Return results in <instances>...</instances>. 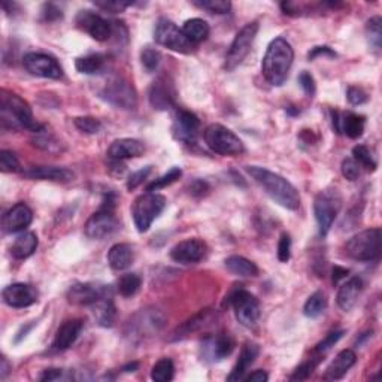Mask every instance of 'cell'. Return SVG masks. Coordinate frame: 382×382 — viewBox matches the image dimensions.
I'll list each match as a JSON object with an SVG mask.
<instances>
[{"mask_svg":"<svg viewBox=\"0 0 382 382\" xmlns=\"http://www.w3.org/2000/svg\"><path fill=\"white\" fill-rule=\"evenodd\" d=\"M245 170L257 184L263 188L265 193L275 203L289 211H297L300 207V194L289 179L278 173L260 166H247Z\"/></svg>","mask_w":382,"mask_h":382,"instance_id":"6da1fadb","label":"cell"},{"mask_svg":"<svg viewBox=\"0 0 382 382\" xmlns=\"http://www.w3.org/2000/svg\"><path fill=\"white\" fill-rule=\"evenodd\" d=\"M0 121L3 128L10 130L25 128L33 133H41L45 128V126L34 120L29 103L6 89L0 90Z\"/></svg>","mask_w":382,"mask_h":382,"instance_id":"7a4b0ae2","label":"cell"},{"mask_svg":"<svg viewBox=\"0 0 382 382\" xmlns=\"http://www.w3.org/2000/svg\"><path fill=\"white\" fill-rule=\"evenodd\" d=\"M294 62V51L284 38H275L266 49L262 62V74L265 80L273 85L281 87L289 78Z\"/></svg>","mask_w":382,"mask_h":382,"instance_id":"3957f363","label":"cell"},{"mask_svg":"<svg viewBox=\"0 0 382 382\" xmlns=\"http://www.w3.org/2000/svg\"><path fill=\"white\" fill-rule=\"evenodd\" d=\"M164 315L155 308H145L127 321L124 335L132 344H141L148 337L157 335L164 326Z\"/></svg>","mask_w":382,"mask_h":382,"instance_id":"277c9868","label":"cell"},{"mask_svg":"<svg viewBox=\"0 0 382 382\" xmlns=\"http://www.w3.org/2000/svg\"><path fill=\"white\" fill-rule=\"evenodd\" d=\"M120 227V221L115 215V199L108 196L98 212H94L84 225L87 238L102 240L114 234Z\"/></svg>","mask_w":382,"mask_h":382,"instance_id":"5b68a950","label":"cell"},{"mask_svg":"<svg viewBox=\"0 0 382 382\" xmlns=\"http://www.w3.org/2000/svg\"><path fill=\"white\" fill-rule=\"evenodd\" d=\"M166 197L159 193H145L139 196L132 207L133 221L139 233L148 232L151 224L159 218L160 214L166 207Z\"/></svg>","mask_w":382,"mask_h":382,"instance_id":"8992f818","label":"cell"},{"mask_svg":"<svg viewBox=\"0 0 382 382\" xmlns=\"http://www.w3.org/2000/svg\"><path fill=\"white\" fill-rule=\"evenodd\" d=\"M99 98L118 109L133 111L137 106V93L133 84L123 76H112L99 91Z\"/></svg>","mask_w":382,"mask_h":382,"instance_id":"52a82bcc","label":"cell"},{"mask_svg":"<svg viewBox=\"0 0 382 382\" xmlns=\"http://www.w3.org/2000/svg\"><path fill=\"white\" fill-rule=\"evenodd\" d=\"M203 137L207 148L215 154L236 157V155L245 153V145L240 141L239 136H236L230 128L221 124L207 126Z\"/></svg>","mask_w":382,"mask_h":382,"instance_id":"ba28073f","label":"cell"},{"mask_svg":"<svg viewBox=\"0 0 382 382\" xmlns=\"http://www.w3.org/2000/svg\"><path fill=\"white\" fill-rule=\"evenodd\" d=\"M381 229H368L352 236L345 245L348 257L359 262H373L381 256Z\"/></svg>","mask_w":382,"mask_h":382,"instance_id":"9c48e42d","label":"cell"},{"mask_svg":"<svg viewBox=\"0 0 382 382\" xmlns=\"http://www.w3.org/2000/svg\"><path fill=\"white\" fill-rule=\"evenodd\" d=\"M342 197L339 191L335 188H327L319 191L314 201V215L319 229L321 236H327L332 229L337 214L341 211Z\"/></svg>","mask_w":382,"mask_h":382,"instance_id":"30bf717a","label":"cell"},{"mask_svg":"<svg viewBox=\"0 0 382 382\" xmlns=\"http://www.w3.org/2000/svg\"><path fill=\"white\" fill-rule=\"evenodd\" d=\"M154 41L159 45L179 54H191L194 51V45L186 38L182 29H179L175 23L166 19V16H160L157 23H155Z\"/></svg>","mask_w":382,"mask_h":382,"instance_id":"8fae6325","label":"cell"},{"mask_svg":"<svg viewBox=\"0 0 382 382\" xmlns=\"http://www.w3.org/2000/svg\"><path fill=\"white\" fill-rule=\"evenodd\" d=\"M258 29H260L258 23L253 21L244 25V27L238 32L227 51V56H225V62H224L225 71L232 72L238 66L242 65V62H244L247 56L249 54L251 48H253V43L257 38Z\"/></svg>","mask_w":382,"mask_h":382,"instance_id":"7c38bea8","label":"cell"},{"mask_svg":"<svg viewBox=\"0 0 382 382\" xmlns=\"http://www.w3.org/2000/svg\"><path fill=\"white\" fill-rule=\"evenodd\" d=\"M229 305L233 308L234 317L240 326L247 328H254L257 326L262 309H260V302L254 294L244 289L234 290L229 296Z\"/></svg>","mask_w":382,"mask_h":382,"instance_id":"4fadbf2b","label":"cell"},{"mask_svg":"<svg viewBox=\"0 0 382 382\" xmlns=\"http://www.w3.org/2000/svg\"><path fill=\"white\" fill-rule=\"evenodd\" d=\"M23 66L30 75L48 78V80H60L63 76V69L57 58L42 53H29L23 58Z\"/></svg>","mask_w":382,"mask_h":382,"instance_id":"5bb4252c","label":"cell"},{"mask_svg":"<svg viewBox=\"0 0 382 382\" xmlns=\"http://www.w3.org/2000/svg\"><path fill=\"white\" fill-rule=\"evenodd\" d=\"M148 100L155 111H168L177 105V87L170 76L161 75L151 84Z\"/></svg>","mask_w":382,"mask_h":382,"instance_id":"9a60e30c","label":"cell"},{"mask_svg":"<svg viewBox=\"0 0 382 382\" xmlns=\"http://www.w3.org/2000/svg\"><path fill=\"white\" fill-rule=\"evenodd\" d=\"M201 132V120L186 109H178L172 124V135L177 141L186 145H194Z\"/></svg>","mask_w":382,"mask_h":382,"instance_id":"2e32d148","label":"cell"},{"mask_svg":"<svg viewBox=\"0 0 382 382\" xmlns=\"http://www.w3.org/2000/svg\"><path fill=\"white\" fill-rule=\"evenodd\" d=\"M112 293L109 285L91 284V282H76L69 286L66 293V299L71 305L75 306H91L102 296Z\"/></svg>","mask_w":382,"mask_h":382,"instance_id":"e0dca14e","label":"cell"},{"mask_svg":"<svg viewBox=\"0 0 382 382\" xmlns=\"http://www.w3.org/2000/svg\"><path fill=\"white\" fill-rule=\"evenodd\" d=\"M234 346H236V344H234V339L229 333L206 336L201 346L202 359L210 363L221 361L225 357H229V355L233 352Z\"/></svg>","mask_w":382,"mask_h":382,"instance_id":"ac0fdd59","label":"cell"},{"mask_svg":"<svg viewBox=\"0 0 382 382\" xmlns=\"http://www.w3.org/2000/svg\"><path fill=\"white\" fill-rule=\"evenodd\" d=\"M76 25L98 42L109 41L114 33V25L91 11H80L76 15Z\"/></svg>","mask_w":382,"mask_h":382,"instance_id":"d6986e66","label":"cell"},{"mask_svg":"<svg viewBox=\"0 0 382 382\" xmlns=\"http://www.w3.org/2000/svg\"><path fill=\"white\" fill-rule=\"evenodd\" d=\"M2 299L8 306L23 309L29 308L38 302V291L30 284L15 282L5 286L2 291Z\"/></svg>","mask_w":382,"mask_h":382,"instance_id":"ffe728a7","label":"cell"},{"mask_svg":"<svg viewBox=\"0 0 382 382\" xmlns=\"http://www.w3.org/2000/svg\"><path fill=\"white\" fill-rule=\"evenodd\" d=\"M215 321H216V312L214 309L206 308L199 311L196 315L188 318L181 326H178L175 330H173L170 341L186 339V337H188L190 335H194L197 332H202V330L207 327H211Z\"/></svg>","mask_w":382,"mask_h":382,"instance_id":"44dd1931","label":"cell"},{"mask_svg":"<svg viewBox=\"0 0 382 382\" xmlns=\"http://www.w3.org/2000/svg\"><path fill=\"white\" fill-rule=\"evenodd\" d=\"M207 247L201 239H186L170 249V258L181 265H194L205 258Z\"/></svg>","mask_w":382,"mask_h":382,"instance_id":"7402d4cb","label":"cell"},{"mask_svg":"<svg viewBox=\"0 0 382 382\" xmlns=\"http://www.w3.org/2000/svg\"><path fill=\"white\" fill-rule=\"evenodd\" d=\"M332 124L337 135H346L350 139H359L363 136L366 118L354 112L332 111Z\"/></svg>","mask_w":382,"mask_h":382,"instance_id":"603a6c76","label":"cell"},{"mask_svg":"<svg viewBox=\"0 0 382 382\" xmlns=\"http://www.w3.org/2000/svg\"><path fill=\"white\" fill-rule=\"evenodd\" d=\"M33 221V212L30 207L20 202L10 207L2 218V227L5 233H19L29 227Z\"/></svg>","mask_w":382,"mask_h":382,"instance_id":"cb8c5ba5","label":"cell"},{"mask_svg":"<svg viewBox=\"0 0 382 382\" xmlns=\"http://www.w3.org/2000/svg\"><path fill=\"white\" fill-rule=\"evenodd\" d=\"M144 153L145 146L141 141L132 137H121L109 145L106 155L111 161H123L141 157Z\"/></svg>","mask_w":382,"mask_h":382,"instance_id":"d4e9b609","label":"cell"},{"mask_svg":"<svg viewBox=\"0 0 382 382\" xmlns=\"http://www.w3.org/2000/svg\"><path fill=\"white\" fill-rule=\"evenodd\" d=\"M82 321L74 318V319H66L65 323L58 327L56 337L53 341V350L56 351H66L76 342L82 332Z\"/></svg>","mask_w":382,"mask_h":382,"instance_id":"484cf974","label":"cell"},{"mask_svg":"<svg viewBox=\"0 0 382 382\" xmlns=\"http://www.w3.org/2000/svg\"><path fill=\"white\" fill-rule=\"evenodd\" d=\"M21 175L27 179L41 181H54V182H69L74 179V172L66 168L58 166H32L21 172Z\"/></svg>","mask_w":382,"mask_h":382,"instance_id":"4316f807","label":"cell"},{"mask_svg":"<svg viewBox=\"0 0 382 382\" xmlns=\"http://www.w3.org/2000/svg\"><path fill=\"white\" fill-rule=\"evenodd\" d=\"M258 354H260V346L257 344H254V342L244 344V346H242V350H240V354H239V359H238L236 364H234V368L232 369L230 375L227 377V381L236 382V381L244 379L245 373L248 372V369L251 366H253L256 359L258 357Z\"/></svg>","mask_w":382,"mask_h":382,"instance_id":"83f0119b","label":"cell"},{"mask_svg":"<svg viewBox=\"0 0 382 382\" xmlns=\"http://www.w3.org/2000/svg\"><path fill=\"white\" fill-rule=\"evenodd\" d=\"M361 291H363L361 278L359 276L350 278L348 281L341 285L339 291H337V296H336L337 306L345 312L351 311L355 306V303H357Z\"/></svg>","mask_w":382,"mask_h":382,"instance_id":"f1b7e54d","label":"cell"},{"mask_svg":"<svg viewBox=\"0 0 382 382\" xmlns=\"http://www.w3.org/2000/svg\"><path fill=\"white\" fill-rule=\"evenodd\" d=\"M355 361H357V355L352 350H344L336 355L335 360L330 363V366L326 369L324 379L326 381H336L342 379L346 373L350 372V369L354 366Z\"/></svg>","mask_w":382,"mask_h":382,"instance_id":"f546056e","label":"cell"},{"mask_svg":"<svg viewBox=\"0 0 382 382\" xmlns=\"http://www.w3.org/2000/svg\"><path fill=\"white\" fill-rule=\"evenodd\" d=\"M135 249L130 244H115L108 251V263L112 271H126L133 265Z\"/></svg>","mask_w":382,"mask_h":382,"instance_id":"4dcf8cb0","label":"cell"},{"mask_svg":"<svg viewBox=\"0 0 382 382\" xmlns=\"http://www.w3.org/2000/svg\"><path fill=\"white\" fill-rule=\"evenodd\" d=\"M93 308V314L98 324L102 327H112L114 326L115 321V315H117V309L114 305V299H112V293L105 294L102 296L98 302L91 305Z\"/></svg>","mask_w":382,"mask_h":382,"instance_id":"1f68e13d","label":"cell"},{"mask_svg":"<svg viewBox=\"0 0 382 382\" xmlns=\"http://www.w3.org/2000/svg\"><path fill=\"white\" fill-rule=\"evenodd\" d=\"M38 245H39V240H38L36 233L24 232L14 240V244L11 247V254L16 260H24V258L33 256Z\"/></svg>","mask_w":382,"mask_h":382,"instance_id":"d6a6232c","label":"cell"},{"mask_svg":"<svg viewBox=\"0 0 382 382\" xmlns=\"http://www.w3.org/2000/svg\"><path fill=\"white\" fill-rule=\"evenodd\" d=\"M227 271L242 278H256L258 275V267L251 260L242 256H230L224 262Z\"/></svg>","mask_w":382,"mask_h":382,"instance_id":"836d02e7","label":"cell"},{"mask_svg":"<svg viewBox=\"0 0 382 382\" xmlns=\"http://www.w3.org/2000/svg\"><path fill=\"white\" fill-rule=\"evenodd\" d=\"M210 32H211L210 24L202 19L187 20L184 25H182V33L186 34V38L193 43V45L203 42L207 36H210Z\"/></svg>","mask_w":382,"mask_h":382,"instance_id":"e575fe53","label":"cell"},{"mask_svg":"<svg viewBox=\"0 0 382 382\" xmlns=\"http://www.w3.org/2000/svg\"><path fill=\"white\" fill-rule=\"evenodd\" d=\"M105 62L106 58L105 56L102 54H89V56H84L76 58L75 62V67L76 71L80 74L84 75H95L103 71V67H105Z\"/></svg>","mask_w":382,"mask_h":382,"instance_id":"d590c367","label":"cell"},{"mask_svg":"<svg viewBox=\"0 0 382 382\" xmlns=\"http://www.w3.org/2000/svg\"><path fill=\"white\" fill-rule=\"evenodd\" d=\"M327 308V296L324 291H315L308 297L305 306H303V314L308 318H318Z\"/></svg>","mask_w":382,"mask_h":382,"instance_id":"8d00e7d4","label":"cell"},{"mask_svg":"<svg viewBox=\"0 0 382 382\" xmlns=\"http://www.w3.org/2000/svg\"><path fill=\"white\" fill-rule=\"evenodd\" d=\"M142 280L137 273H126L118 280L117 290L123 297H132L141 289Z\"/></svg>","mask_w":382,"mask_h":382,"instance_id":"74e56055","label":"cell"},{"mask_svg":"<svg viewBox=\"0 0 382 382\" xmlns=\"http://www.w3.org/2000/svg\"><path fill=\"white\" fill-rule=\"evenodd\" d=\"M173 375H175V366H173V361L168 357L160 359L151 369V379L155 382L172 381Z\"/></svg>","mask_w":382,"mask_h":382,"instance_id":"f35d334b","label":"cell"},{"mask_svg":"<svg viewBox=\"0 0 382 382\" xmlns=\"http://www.w3.org/2000/svg\"><path fill=\"white\" fill-rule=\"evenodd\" d=\"M366 36H368L369 45L375 51H379L381 43H382V20H381V16H373V19H370L366 23Z\"/></svg>","mask_w":382,"mask_h":382,"instance_id":"ab89813d","label":"cell"},{"mask_svg":"<svg viewBox=\"0 0 382 382\" xmlns=\"http://www.w3.org/2000/svg\"><path fill=\"white\" fill-rule=\"evenodd\" d=\"M182 177V170L181 168H172L168 173H164L160 178L154 179L151 184L146 186V191H150V193H154V191H159L161 188H166L169 186H172L173 182H177L179 178Z\"/></svg>","mask_w":382,"mask_h":382,"instance_id":"60d3db41","label":"cell"},{"mask_svg":"<svg viewBox=\"0 0 382 382\" xmlns=\"http://www.w3.org/2000/svg\"><path fill=\"white\" fill-rule=\"evenodd\" d=\"M193 5L197 6L199 10L218 15L227 14L232 10V3L229 0H194Z\"/></svg>","mask_w":382,"mask_h":382,"instance_id":"b9f144b4","label":"cell"},{"mask_svg":"<svg viewBox=\"0 0 382 382\" xmlns=\"http://www.w3.org/2000/svg\"><path fill=\"white\" fill-rule=\"evenodd\" d=\"M323 360V357H314V359H309L308 361L302 363L300 366L293 372V375L290 377V381H305L308 378H311L312 373L315 372V369L318 368V364Z\"/></svg>","mask_w":382,"mask_h":382,"instance_id":"7bdbcfd3","label":"cell"},{"mask_svg":"<svg viewBox=\"0 0 382 382\" xmlns=\"http://www.w3.org/2000/svg\"><path fill=\"white\" fill-rule=\"evenodd\" d=\"M352 155L360 163L361 168H366L368 170H375L377 169V161L373 159V155L370 153V150L368 148L366 145H357L352 148Z\"/></svg>","mask_w":382,"mask_h":382,"instance_id":"ee69618b","label":"cell"},{"mask_svg":"<svg viewBox=\"0 0 382 382\" xmlns=\"http://www.w3.org/2000/svg\"><path fill=\"white\" fill-rule=\"evenodd\" d=\"M161 54L155 48L145 47L141 51V63L146 72H154L159 67Z\"/></svg>","mask_w":382,"mask_h":382,"instance_id":"f6af8a7d","label":"cell"},{"mask_svg":"<svg viewBox=\"0 0 382 382\" xmlns=\"http://www.w3.org/2000/svg\"><path fill=\"white\" fill-rule=\"evenodd\" d=\"M75 127L85 135H98L102 128V123L93 117H78L75 118Z\"/></svg>","mask_w":382,"mask_h":382,"instance_id":"bcb514c9","label":"cell"},{"mask_svg":"<svg viewBox=\"0 0 382 382\" xmlns=\"http://www.w3.org/2000/svg\"><path fill=\"white\" fill-rule=\"evenodd\" d=\"M0 170L3 173H15L20 172V161L12 151L2 150L0 151Z\"/></svg>","mask_w":382,"mask_h":382,"instance_id":"7dc6e473","label":"cell"},{"mask_svg":"<svg viewBox=\"0 0 382 382\" xmlns=\"http://www.w3.org/2000/svg\"><path fill=\"white\" fill-rule=\"evenodd\" d=\"M344 335H345L344 330H335V332H330L323 341L317 344L314 352H317V354L327 352L330 348H332V346H335L337 342L342 339Z\"/></svg>","mask_w":382,"mask_h":382,"instance_id":"c3c4849f","label":"cell"},{"mask_svg":"<svg viewBox=\"0 0 382 382\" xmlns=\"http://www.w3.org/2000/svg\"><path fill=\"white\" fill-rule=\"evenodd\" d=\"M341 172H342L344 178H346L348 181H357L361 173V166L357 160L348 157L342 161Z\"/></svg>","mask_w":382,"mask_h":382,"instance_id":"681fc988","label":"cell"},{"mask_svg":"<svg viewBox=\"0 0 382 382\" xmlns=\"http://www.w3.org/2000/svg\"><path fill=\"white\" fill-rule=\"evenodd\" d=\"M151 172H153V166H145V168H142V169H139V170L133 172L132 175H130L128 179H127V190H128V191H133V190H136L139 186L144 184L145 179L148 178V175H150Z\"/></svg>","mask_w":382,"mask_h":382,"instance_id":"f907efd6","label":"cell"},{"mask_svg":"<svg viewBox=\"0 0 382 382\" xmlns=\"http://www.w3.org/2000/svg\"><path fill=\"white\" fill-rule=\"evenodd\" d=\"M41 19L45 23H56L63 19V11L54 3H45L41 10Z\"/></svg>","mask_w":382,"mask_h":382,"instance_id":"816d5d0a","label":"cell"},{"mask_svg":"<svg viewBox=\"0 0 382 382\" xmlns=\"http://www.w3.org/2000/svg\"><path fill=\"white\" fill-rule=\"evenodd\" d=\"M291 257V238L289 233H282L278 242V260L281 263H286Z\"/></svg>","mask_w":382,"mask_h":382,"instance_id":"f5cc1de1","label":"cell"},{"mask_svg":"<svg viewBox=\"0 0 382 382\" xmlns=\"http://www.w3.org/2000/svg\"><path fill=\"white\" fill-rule=\"evenodd\" d=\"M33 145H36L38 148L45 150V151H49V153L58 151V150H60V144L56 141V139H54L53 136L43 135L42 132L39 133L38 137H34V139H33Z\"/></svg>","mask_w":382,"mask_h":382,"instance_id":"db71d44e","label":"cell"},{"mask_svg":"<svg viewBox=\"0 0 382 382\" xmlns=\"http://www.w3.org/2000/svg\"><path fill=\"white\" fill-rule=\"evenodd\" d=\"M346 99H348L351 105L359 106L369 100V95L363 89H360V87H350V89L346 90Z\"/></svg>","mask_w":382,"mask_h":382,"instance_id":"11a10c76","label":"cell"},{"mask_svg":"<svg viewBox=\"0 0 382 382\" xmlns=\"http://www.w3.org/2000/svg\"><path fill=\"white\" fill-rule=\"evenodd\" d=\"M297 81L302 87V90L305 91V94L308 95V98H312V95L315 94V90H317V85H315V80H314V76H312L309 72L306 71H303L299 78H297Z\"/></svg>","mask_w":382,"mask_h":382,"instance_id":"9f6ffc18","label":"cell"},{"mask_svg":"<svg viewBox=\"0 0 382 382\" xmlns=\"http://www.w3.org/2000/svg\"><path fill=\"white\" fill-rule=\"evenodd\" d=\"M98 8H100V10L103 11H106V12H111V14H117V12H123L126 8L128 6H132L133 3H130V2H95L94 3Z\"/></svg>","mask_w":382,"mask_h":382,"instance_id":"6f0895ef","label":"cell"},{"mask_svg":"<svg viewBox=\"0 0 382 382\" xmlns=\"http://www.w3.org/2000/svg\"><path fill=\"white\" fill-rule=\"evenodd\" d=\"M210 190H211L210 184H207V182L203 179H196L193 184L190 186V193L196 197L206 196L207 193H210Z\"/></svg>","mask_w":382,"mask_h":382,"instance_id":"680465c9","label":"cell"},{"mask_svg":"<svg viewBox=\"0 0 382 382\" xmlns=\"http://www.w3.org/2000/svg\"><path fill=\"white\" fill-rule=\"evenodd\" d=\"M321 56H326V57H336V53L335 51L330 48V47H315V48H312L309 51V54H308V58L309 60H314L317 57H321Z\"/></svg>","mask_w":382,"mask_h":382,"instance_id":"91938a15","label":"cell"},{"mask_svg":"<svg viewBox=\"0 0 382 382\" xmlns=\"http://www.w3.org/2000/svg\"><path fill=\"white\" fill-rule=\"evenodd\" d=\"M332 281L333 284H339L342 280H345L346 276H348L350 271L348 269H345V267H341V266H335L333 267V271H332Z\"/></svg>","mask_w":382,"mask_h":382,"instance_id":"94428289","label":"cell"},{"mask_svg":"<svg viewBox=\"0 0 382 382\" xmlns=\"http://www.w3.org/2000/svg\"><path fill=\"white\" fill-rule=\"evenodd\" d=\"M62 369H54V368H51V369H47V370H43L42 375L39 377L41 381H56L60 377H62Z\"/></svg>","mask_w":382,"mask_h":382,"instance_id":"6125c7cd","label":"cell"},{"mask_svg":"<svg viewBox=\"0 0 382 382\" xmlns=\"http://www.w3.org/2000/svg\"><path fill=\"white\" fill-rule=\"evenodd\" d=\"M248 382H267L269 375L265 370H254L253 373H249L248 377L244 378Z\"/></svg>","mask_w":382,"mask_h":382,"instance_id":"be15d7a7","label":"cell"},{"mask_svg":"<svg viewBox=\"0 0 382 382\" xmlns=\"http://www.w3.org/2000/svg\"><path fill=\"white\" fill-rule=\"evenodd\" d=\"M10 370H11V366H10V363H8L6 357L0 359V378L5 379L8 377V373H10Z\"/></svg>","mask_w":382,"mask_h":382,"instance_id":"e7e4bbea","label":"cell"},{"mask_svg":"<svg viewBox=\"0 0 382 382\" xmlns=\"http://www.w3.org/2000/svg\"><path fill=\"white\" fill-rule=\"evenodd\" d=\"M33 326H34V324H29V326H25V327H21L20 332L16 333V336H15V341H14V342H15V344H20V342L24 339V337L27 336V333H29L30 330L33 328Z\"/></svg>","mask_w":382,"mask_h":382,"instance_id":"03108f58","label":"cell"},{"mask_svg":"<svg viewBox=\"0 0 382 382\" xmlns=\"http://www.w3.org/2000/svg\"><path fill=\"white\" fill-rule=\"evenodd\" d=\"M137 368H139V364H137L136 361H133V363H128V364H126V366H124L123 369H121V370L130 373V372H136V370H137Z\"/></svg>","mask_w":382,"mask_h":382,"instance_id":"003e7915","label":"cell"}]
</instances>
